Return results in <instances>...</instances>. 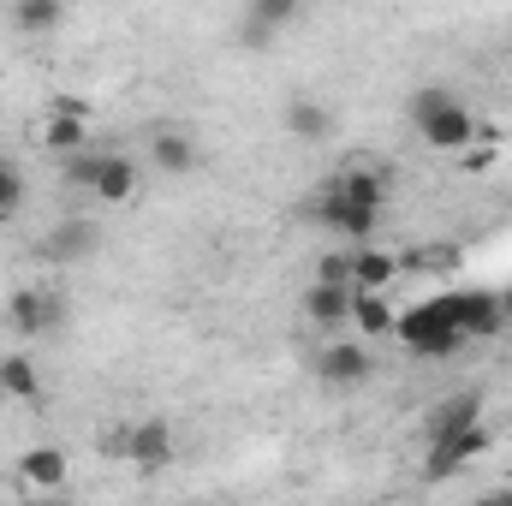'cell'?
<instances>
[{
	"instance_id": "obj_9",
	"label": "cell",
	"mask_w": 512,
	"mask_h": 506,
	"mask_svg": "<svg viewBox=\"0 0 512 506\" xmlns=\"http://www.w3.org/2000/svg\"><path fill=\"white\" fill-rule=\"evenodd\" d=\"M304 322H316V328H328V334L352 328V286H346V280H310V292H304Z\"/></svg>"
},
{
	"instance_id": "obj_20",
	"label": "cell",
	"mask_w": 512,
	"mask_h": 506,
	"mask_svg": "<svg viewBox=\"0 0 512 506\" xmlns=\"http://www.w3.org/2000/svg\"><path fill=\"white\" fill-rule=\"evenodd\" d=\"M60 18H66L60 0H12V30H24V36H48Z\"/></svg>"
},
{
	"instance_id": "obj_12",
	"label": "cell",
	"mask_w": 512,
	"mask_h": 506,
	"mask_svg": "<svg viewBox=\"0 0 512 506\" xmlns=\"http://www.w3.org/2000/svg\"><path fill=\"white\" fill-rule=\"evenodd\" d=\"M453 310H459L465 340H489V334H501V328H507L501 292H453Z\"/></svg>"
},
{
	"instance_id": "obj_25",
	"label": "cell",
	"mask_w": 512,
	"mask_h": 506,
	"mask_svg": "<svg viewBox=\"0 0 512 506\" xmlns=\"http://www.w3.org/2000/svg\"><path fill=\"white\" fill-rule=\"evenodd\" d=\"M316 280H346L352 286V251H328L316 262Z\"/></svg>"
},
{
	"instance_id": "obj_3",
	"label": "cell",
	"mask_w": 512,
	"mask_h": 506,
	"mask_svg": "<svg viewBox=\"0 0 512 506\" xmlns=\"http://www.w3.org/2000/svg\"><path fill=\"white\" fill-rule=\"evenodd\" d=\"M489 447H495L489 423H465V429H453V435H429V477H453V471L489 459Z\"/></svg>"
},
{
	"instance_id": "obj_18",
	"label": "cell",
	"mask_w": 512,
	"mask_h": 506,
	"mask_svg": "<svg viewBox=\"0 0 512 506\" xmlns=\"http://www.w3.org/2000/svg\"><path fill=\"white\" fill-rule=\"evenodd\" d=\"M328 185H334L340 197L364 203V209H387V173H376V167H340Z\"/></svg>"
},
{
	"instance_id": "obj_15",
	"label": "cell",
	"mask_w": 512,
	"mask_h": 506,
	"mask_svg": "<svg viewBox=\"0 0 512 506\" xmlns=\"http://www.w3.org/2000/svg\"><path fill=\"white\" fill-rule=\"evenodd\" d=\"M298 6H304V0H251V12H245V24H239L245 48H268V42L280 36V24L298 18Z\"/></svg>"
},
{
	"instance_id": "obj_27",
	"label": "cell",
	"mask_w": 512,
	"mask_h": 506,
	"mask_svg": "<svg viewBox=\"0 0 512 506\" xmlns=\"http://www.w3.org/2000/svg\"><path fill=\"white\" fill-rule=\"evenodd\" d=\"M60 6H78V0H60Z\"/></svg>"
},
{
	"instance_id": "obj_14",
	"label": "cell",
	"mask_w": 512,
	"mask_h": 506,
	"mask_svg": "<svg viewBox=\"0 0 512 506\" xmlns=\"http://www.w3.org/2000/svg\"><path fill=\"white\" fill-rule=\"evenodd\" d=\"M393 328H399L393 292H358V286H352V334H358V340H387Z\"/></svg>"
},
{
	"instance_id": "obj_8",
	"label": "cell",
	"mask_w": 512,
	"mask_h": 506,
	"mask_svg": "<svg viewBox=\"0 0 512 506\" xmlns=\"http://www.w3.org/2000/svg\"><path fill=\"white\" fill-rule=\"evenodd\" d=\"M120 447H126V459H131V465H137V471H149V477L173 465V429H167L161 417H143V423H131Z\"/></svg>"
},
{
	"instance_id": "obj_17",
	"label": "cell",
	"mask_w": 512,
	"mask_h": 506,
	"mask_svg": "<svg viewBox=\"0 0 512 506\" xmlns=\"http://www.w3.org/2000/svg\"><path fill=\"white\" fill-rule=\"evenodd\" d=\"M280 126H286V137H298V143H322V137L334 131V114H328L316 96H292L286 114H280Z\"/></svg>"
},
{
	"instance_id": "obj_7",
	"label": "cell",
	"mask_w": 512,
	"mask_h": 506,
	"mask_svg": "<svg viewBox=\"0 0 512 506\" xmlns=\"http://www.w3.org/2000/svg\"><path fill=\"white\" fill-rule=\"evenodd\" d=\"M36 143H42L48 155H72V149H84V143H90V120H84V108H78V102H54V108L36 120Z\"/></svg>"
},
{
	"instance_id": "obj_5",
	"label": "cell",
	"mask_w": 512,
	"mask_h": 506,
	"mask_svg": "<svg viewBox=\"0 0 512 506\" xmlns=\"http://www.w3.org/2000/svg\"><path fill=\"white\" fill-rule=\"evenodd\" d=\"M12 477H18L24 495H60L72 483V459L60 447H24L18 465H12Z\"/></svg>"
},
{
	"instance_id": "obj_4",
	"label": "cell",
	"mask_w": 512,
	"mask_h": 506,
	"mask_svg": "<svg viewBox=\"0 0 512 506\" xmlns=\"http://www.w3.org/2000/svg\"><path fill=\"white\" fill-rule=\"evenodd\" d=\"M310 215H316V227H328V233H340V239H352V245H364V239L376 233V221H382V209H364V203L340 197L334 185H322V197L310 203Z\"/></svg>"
},
{
	"instance_id": "obj_22",
	"label": "cell",
	"mask_w": 512,
	"mask_h": 506,
	"mask_svg": "<svg viewBox=\"0 0 512 506\" xmlns=\"http://www.w3.org/2000/svg\"><path fill=\"white\" fill-rule=\"evenodd\" d=\"M48 251H54V256H66V262H72V256L96 251V233H90V227H78V221H72V227H60V233H54V239H48Z\"/></svg>"
},
{
	"instance_id": "obj_21",
	"label": "cell",
	"mask_w": 512,
	"mask_h": 506,
	"mask_svg": "<svg viewBox=\"0 0 512 506\" xmlns=\"http://www.w3.org/2000/svg\"><path fill=\"white\" fill-rule=\"evenodd\" d=\"M0 393L6 399H36L42 393V376L30 358H0Z\"/></svg>"
},
{
	"instance_id": "obj_11",
	"label": "cell",
	"mask_w": 512,
	"mask_h": 506,
	"mask_svg": "<svg viewBox=\"0 0 512 506\" xmlns=\"http://www.w3.org/2000/svg\"><path fill=\"white\" fill-rule=\"evenodd\" d=\"M90 197H96V203H108V209H126L131 197H137V161H131V155H108V149H102L96 179H90Z\"/></svg>"
},
{
	"instance_id": "obj_2",
	"label": "cell",
	"mask_w": 512,
	"mask_h": 506,
	"mask_svg": "<svg viewBox=\"0 0 512 506\" xmlns=\"http://www.w3.org/2000/svg\"><path fill=\"white\" fill-rule=\"evenodd\" d=\"M477 126H483V120H477L459 96H447L435 114H423V120H417V137H423L435 155H465V149L477 143Z\"/></svg>"
},
{
	"instance_id": "obj_24",
	"label": "cell",
	"mask_w": 512,
	"mask_h": 506,
	"mask_svg": "<svg viewBox=\"0 0 512 506\" xmlns=\"http://www.w3.org/2000/svg\"><path fill=\"white\" fill-rule=\"evenodd\" d=\"M24 209V173L0 161V215H18Z\"/></svg>"
},
{
	"instance_id": "obj_16",
	"label": "cell",
	"mask_w": 512,
	"mask_h": 506,
	"mask_svg": "<svg viewBox=\"0 0 512 506\" xmlns=\"http://www.w3.org/2000/svg\"><path fill=\"white\" fill-rule=\"evenodd\" d=\"M149 161H155V173L185 179V173H197V143H191L179 126H161L155 137H149Z\"/></svg>"
},
{
	"instance_id": "obj_13",
	"label": "cell",
	"mask_w": 512,
	"mask_h": 506,
	"mask_svg": "<svg viewBox=\"0 0 512 506\" xmlns=\"http://www.w3.org/2000/svg\"><path fill=\"white\" fill-rule=\"evenodd\" d=\"M399 274H405V262H399L393 251H376L370 239L352 245V286H358V292H393Z\"/></svg>"
},
{
	"instance_id": "obj_26",
	"label": "cell",
	"mask_w": 512,
	"mask_h": 506,
	"mask_svg": "<svg viewBox=\"0 0 512 506\" xmlns=\"http://www.w3.org/2000/svg\"><path fill=\"white\" fill-rule=\"evenodd\" d=\"M501 310H507V328H512V286L501 292Z\"/></svg>"
},
{
	"instance_id": "obj_10",
	"label": "cell",
	"mask_w": 512,
	"mask_h": 506,
	"mask_svg": "<svg viewBox=\"0 0 512 506\" xmlns=\"http://www.w3.org/2000/svg\"><path fill=\"white\" fill-rule=\"evenodd\" d=\"M60 310H66V304H60L54 292H42V286H18L12 304H6V316H12V328H18L24 340H30V334H48V328L60 322Z\"/></svg>"
},
{
	"instance_id": "obj_1",
	"label": "cell",
	"mask_w": 512,
	"mask_h": 506,
	"mask_svg": "<svg viewBox=\"0 0 512 506\" xmlns=\"http://www.w3.org/2000/svg\"><path fill=\"white\" fill-rule=\"evenodd\" d=\"M417 358H447L465 346V328H459V310H453V292L447 298H429L417 310H399V328H393Z\"/></svg>"
},
{
	"instance_id": "obj_19",
	"label": "cell",
	"mask_w": 512,
	"mask_h": 506,
	"mask_svg": "<svg viewBox=\"0 0 512 506\" xmlns=\"http://www.w3.org/2000/svg\"><path fill=\"white\" fill-rule=\"evenodd\" d=\"M465 423H483V393H453V399H441L435 417H429V435H453V429H465Z\"/></svg>"
},
{
	"instance_id": "obj_23",
	"label": "cell",
	"mask_w": 512,
	"mask_h": 506,
	"mask_svg": "<svg viewBox=\"0 0 512 506\" xmlns=\"http://www.w3.org/2000/svg\"><path fill=\"white\" fill-rule=\"evenodd\" d=\"M447 96H453V90H447V84H423V90H417V96H411V102H405V120H411V126H417V120H423V114H435V108H441V102H447Z\"/></svg>"
},
{
	"instance_id": "obj_6",
	"label": "cell",
	"mask_w": 512,
	"mask_h": 506,
	"mask_svg": "<svg viewBox=\"0 0 512 506\" xmlns=\"http://www.w3.org/2000/svg\"><path fill=\"white\" fill-rule=\"evenodd\" d=\"M370 346H358L352 334H340V340H328L322 352H316V376L328 381V387H358V381H370Z\"/></svg>"
}]
</instances>
